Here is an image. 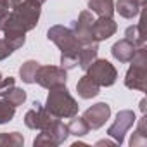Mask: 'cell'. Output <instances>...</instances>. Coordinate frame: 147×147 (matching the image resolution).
<instances>
[{"instance_id": "7", "label": "cell", "mask_w": 147, "mask_h": 147, "mask_svg": "<svg viewBox=\"0 0 147 147\" xmlns=\"http://www.w3.org/2000/svg\"><path fill=\"white\" fill-rule=\"evenodd\" d=\"M67 75L64 67L57 66H40L35 76V83H38L43 88H54L59 85H66Z\"/></svg>"}, {"instance_id": "9", "label": "cell", "mask_w": 147, "mask_h": 147, "mask_svg": "<svg viewBox=\"0 0 147 147\" xmlns=\"http://www.w3.org/2000/svg\"><path fill=\"white\" fill-rule=\"evenodd\" d=\"M55 119H59V118L52 116L40 102H33V109H30L26 113V116H24V125L28 128H31V130H38L40 131V130L49 128Z\"/></svg>"}, {"instance_id": "5", "label": "cell", "mask_w": 147, "mask_h": 147, "mask_svg": "<svg viewBox=\"0 0 147 147\" xmlns=\"http://www.w3.org/2000/svg\"><path fill=\"white\" fill-rule=\"evenodd\" d=\"M87 75L99 85V87H111L116 83L118 78V71L116 67L106 61V59H95L90 67L87 69Z\"/></svg>"}, {"instance_id": "28", "label": "cell", "mask_w": 147, "mask_h": 147, "mask_svg": "<svg viewBox=\"0 0 147 147\" xmlns=\"http://www.w3.org/2000/svg\"><path fill=\"white\" fill-rule=\"evenodd\" d=\"M14 85H16V82H14L12 76H9V78H2V80H0V97H2V94H5L9 88H12Z\"/></svg>"}, {"instance_id": "19", "label": "cell", "mask_w": 147, "mask_h": 147, "mask_svg": "<svg viewBox=\"0 0 147 147\" xmlns=\"http://www.w3.org/2000/svg\"><path fill=\"white\" fill-rule=\"evenodd\" d=\"M40 67V62L36 61H26L23 62V66L19 67V76L24 83H35V76H36V71Z\"/></svg>"}, {"instance_id": "11", "label": "cell", "mask_w": 147, "mask_h": 147, "mask_svg": "<svg viewBox=\"0 0 147 147\" xmlns=\"http://www.w3.org/2000/svg\"><path fill=\"white\" fill-rule=\"evenodd\" d=\"M109 116H111V106L106 104V102H97L92 107H88L83 113L82 118L87 121V125H88L90 130H99L100 126L106 125V121L109 119Z\"/></svg>"}, {"instance_id": "14", "label": "cell", "mask_w": 147, "mask_h": 147, "mask_svg": "<svg viewBox=\"0 0 147 147\" xmlns=\"http://www.w3.org/2000/svg\"><path fill=\"white\" fill-rule=\"evenodd\" d=\"M97 52H99V43L97 42L82 45L80 50H78V66L87 71L90 67V64L97 59Z\"/></svg>"}, {"instance_id": "29", "label": "cell", "mask_w": 147, "mask_h": 147, "mask_svg": "<svg viewBox=\"0 0 147 147\" xmlns=\"http://www.w3.org/2000/svg\"><path fill=\"white\" fill-rule=\"evenodd\" d=\"M9 9H11V5L5 2V0H0V16L5 14V12H9Z\"/></svg>"}, {"instance_id": "15", "label": "cell", "mask_w": 147, "mask_h": 147, "mask_svg": "<svg viewBox=\"0 0 147 147\" xmlns=\"http://www.w3.org/2000/svg\"><path fill=\"white\" fill-rule=\"evenodd\" d=\"M125 38L130 40L135 47L145 45V18H144V14L140 16V21L137 26H128L125 30Z\"/></svg>"}, {"instance_id": "8", "label": "cell", "mask_w": 147, "mask_h": 147, "mask_svg": "<svg viewBox=\"0 0 147 147\" xmlns=\"http://www.w3.org/2000/svg\"><path fill=\"white\" fill-rule=\"evenodd\" d=\"M135 121H137L135 113L130 111V109H123V111H119V113L116 114L114 123L107 128V135H109L111 138H114V142L119 145V144H123L125 135H126L128 130L135 125Z\"/></svg>"}, {"instance_id": "10", "label": "cell", "mask_w": 147, "mask_h": 147, "mask_svg": "<svg viewBox=\"0 0 147 147\" xmlns=\"http://www.w3.org/2000/svg\"><path fill=\"white\" fill-rule=\"evenodd\" d=\"M92 23H94V16L90 11H82L78 19L73 21L71 24V30L75 33V36L78 38V42L82 45H87V43H92L94 38H92Z\"/></svg>"}, {"instance_id": "23", "label": "cell", "mask_w": 147, "mask_h": 147, "mask_svg": "<svg viewBox=\"0 0 147 147\" xmlns=\"http://www.w3.org/2000/svg\"><path fill=\"white\" fill-rule=\"evenodd\" d=\"M2 99L9 100L14 107H18V106H21V104H24V100H26V92L21 90V88H16V85H14V87L9 88L5 94H2Z\"/></svg>"}, {"instance_id": "24", "label": "cell", "mask_w": 147, "mask_h": 147, "mask_svg": "<svg viewBox=\"0 0 147 147\" xmlns=\"http://www.w3.org/2000/svg\"><path fill=\"white\" fill-rule=\"evenodd\" d=\"M14 114H16V107H14L9 100L0 99V125L12 121Z\"/></svg>"}, {"instance_id": "33", "label": "cell", "mask_w": 147, "mask_h": 147, "mask_svg": "<svg viewBox=\"0 0 147 147\" xmlns=\"http://www.w3.org/2000/svg\"><path fill=\"white\" fill-rule=\"evenodd\" d=\"M5 2H7V4H9V5H12V0H5Z\"/></svg>"}, {"instance_id": "4", "label": "cell", "mask_w": 147, "mask_h": 147, "mask_svg": "<svg viewBox=\"0 0 147 147\" xmlns=\"http://www.w3.org/2000/svg\"><path fill=\"white\" fill-rule=\"evenodd\" d=\"M47 38L59 47L61 54H75V55H78V50L82 47V43L75 36L73 30L66 28V26H61V24H55V26L49 28Z\"/></svg>"}, {"instance_id": "32", "label": "cell", "mask_w": 147, "mask_h": 147, "mask_svg": "<svg viewBox=\"0 0 147 147\" xmlns=\"http://www.w3.org/2000/svg\"><path fill=\"white\" fill-rule=\"evenodd\" d=\"M137 2H138V4H140L142 7H144V5H145V2H147V0H137Z\"/></svg>"}, {"instance_id": "17", "label": "cell", "mask_w": 147, "mask_h": 147, "mask_svg": "<svg viewBox=\"0 0 147 147\" xmlns=\"http://www.w3.org/2000/svg\"><path fill=\"white\" fill-rule=\"evenodd\" d=\"M114 11L125 19H133L135 16L142 12V5L137 0H118L114 5Z\"/></svg>"}, {"instance_id": "30", "label": "cell", "mask_w": 147, "mask_h": 147, "mask_svg": "<svg viewBox=\"0 0 147 147\" xmlns=\"http://www.w3.org/2000/svg\"><path fill=\"white\" fill-rule=\"evenodd\" d=\"M97 145H118L116 142H109V140H99Z\"/></svg>"}, {"instance_id": "27", "label": "cell", "mask_w": 147, "mask_h": 147, "mask_svg": "<svg viewBox=\"0 0 147 147\" xmlns=\"http://www.w3.org/2000/svg\"><path fill=\"white\" fill-rule=\"evenodd\" d=\"M14 50L9 47V43L4 40V38H0V61H4V59H7L11 54H12Z\"/></svg>"}, {"instance_id": "16", "label": "cell", "mask_w": 147, "mask_h": 147, "mask_svg": "<svg viewBox=\"0 0 147 147\" xmlns=\"http://www.w3.org/2000/svg\"><path fill=\"white\" fill-rule=\"evenodd\" d=\"M76 92H78V95H80L82 99H92V97H97V95H99L100 87H99L88 75H85V76H82V78L78 80V83H76Z\"/></svg>"}, {"instance_id": "20", "label": "cell", "mask_w": 147, "mask_h": 147, "mask_svg": "<svg viewBox=\"0 0 147 147\" xmlns=\"http://www.w3.org/2000/svg\"><path fill=\"white\" fill-rule=\"evenodd\" d=\"M66 126H67L69 135H75V137H83V135H87V133L90 131L87 121H85L83 118H76V116H73L71 121H69Z\"/></svg>"}, {"instance_id": "6", "label": "cell", "mask_w": 147, "mask_h": 147, "mask_svg": "<svg viewBox=\"0 0 147 147\" xmlns=\"http://www.w3.org/2000/svg\"><path fill=\"white\" fill-rule=\"evenodd\" d=\"M69 131H67V126L61 121V119H55L49 128L45 130H40L38 137L33 140V145H59L62 144L66 138H67Z\"/></svg>"}, {"instance_id": "12", "label": "cell", "mask_w": 147, "mask_h": 147, "mask_svg": "<svg viewBox=\"0 0 147 147\" xmlns=\"http://www.w3.org/2000/svg\"><path fill=\"white\" fill-rule=\"evenodd\" d=\"M118 31V24L113 18H99V19H94L92 23V38L94 42H102V40H107L111 38L114 33Z\"/></svg>"}, {"instance_id": "13", "label": "cell", "mask_w": 147, "mask_h": 147, "mask_svg": "<svg viewBox=\"0 0 147 147\" xmlns=\"http://www.w3.org/2000/svg\"><path fill=\"white\" fill-rule=\"evenodd\" d=\"M137 49H138V47H135L130 40L123 38V40H118V42L111 47V54H113V57H114L116 61H119V62H130V61L133 59Z\"/></svg>"}, {"instance_id": "2", "label": "cell", "mask_w": 147, "mask_h": 147, "mask_svg": "<svg viewBox=\"0 0 147 147\" xmlns=\"http://www.w3.org/2000/svg\"><path fill=\"white\" fill-rule=\"evenodd\" d=\"M49 97H47V102H45V109L62 119V118H73L78 114V102L71 97V94L67 92L66 85H59V87H54V88H49Z\"/></svg>"}, {"instance_id": "1", "label": "cell", "mask_w": 147, "mask_h": 147, "mask_svg": "<svg viewBox=\"0 0 147 147\" xmlns=\"http://www.w3.org/2000/svg\"><path fill=\"white\" fill-rule=\"evenodd\" d=\"M12 11L7 12L5 16V23H4V28L2 31H31L36 24H38V19H40V5L36 4H31V2H23V4H18L14 7H11Z\"/></svg>"}, {"instance_id": "18", "label": "cell", "mask_w": 147, "mask_h": 147, "mask_svg": "<svg viewBox=\"0 0 147 147\" xmlns=\"http://www.w3.org/2000/svg\"><path fill=\"white\" fill-rule=\"evenodd\" d=\"M90 12L97 14L99 18H113L114 14V0H88Z\"/></svg>"}, {"instance_id": "26", "label": "cell", "mask_w": 147, "mask_h": 147, "mask_svg": "<svg viewBox=\"0 0 147 147\" xmlns=\"http://www.w3.org/2000/svg\"><path fill=\"white\" fill-rule=\"evenodd\" d=\"M130 145L131 147H145L147 145V133H142V131H133L131 133V138H130Z\"/></svg>"}, {"instance_id": "21", "label": "cell", "mask_w": 147, "mask_h": 147, "mask_svg": "<svg viewBox=\"0 0 147 147\" xmlns=\"http://www.w3.org/2000/svg\"><path fill=\"white\" fill-rule=\"evenodd\" d=\"M23 144H24V138L18 131L0 133V147H21Z\"/></svg>"}, {"instance_id": "31", "label": "cell", "mask_w": 147, "mask_h": 147, "mask_svg": "<svg viewBox=\"0 0 147 147\" xmlns=\"http://www.w3.org/2000/svg\"><path fill=\"white\" fill-rule=\"evenodd\" d=\"M140 111L145 114V100H142V102H140Z\"/></svg>"}, {"instance_id": "22", "label": "cell", "mask_w": 147, "mask_h": 147, "mask_svg": "<svg viewBox=\"0 0 147 147\" xmlns=\"http://www.w3.org/2000/svg\"><path fill=\"white\" fill-rule=\"evenodd\" d=\"M4 35H5L4 40L9 43V47L12 50L21 49L26 42V33H23V31H4Z\"/></svg>"}, {"instance_id": "25", "label": "cell", "mask_w": 147, "mask_h": 147, "mask_svg": "<svg viewBox=\"0 0 147 147\" xmlns=\"http://www.w3.org/2000/svg\"><path fill=\"white\" fill-rule=\"evenodd\" d=\"M78 66V55L75 54H61V67H64L66 71L73 69Z\"/></svg>"}, {"instance_id": "34", "label": "cell", "mask_w": 147, "mask_h": 147, "mask_svg": "<svg viewBox=\"0 0 147 147\" xmlns=\"http://www.w3.org/2000/svg\"><path fill=\"white\" fill-rule=\"evenodd\" d=\"M0 80H2V75H0Z\"/></svg>"}, {"instance_id": "3", "label": "cell", "mask_w": 147, "mask_h": 147, "mask_svg": "<svg viewBox=\"0 0 147 147\" xmlns=\"http://www.w3.org/2000/svg\"><path fill=\"white\" fill-rule=\"evenodd\" d=\"M130 67L125 76V85L131 90L145 92L147 88V50L145 47H138L133 59L130 61Z\"/></svg>"}]
</instances>
